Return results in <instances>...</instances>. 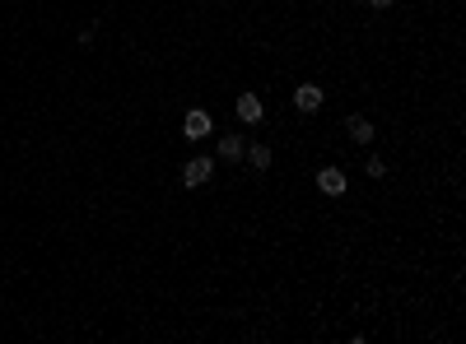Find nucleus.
<instances>
[{
    "label": "nucleus",
    "mask_w": 466,
    "mask_h": 344,
    "mask_svg": "<svg viewBox=\"0 0 466 344\" xmlns=\"http://www.w3.org/2000/svg\"><path fill=\"white\" fill-rule=\"evenodd\" d=\"M387 5H392V0H373V10H387Z\"/></svg>",
    "instance_id": "nucleus-10"
},
{
    "label": "nucleus",
    "mask_w": 466,
    "mask_h": 344,
    "mask_svg": "<svg viewBox=\"0 0 466 344\" xmlns=\"http://www.w3.org/2000/svg\"><path fill=\"white\" fill-rule=\"evenodd\" d=\"M243 135H224V140H220V158H224V163H238V158H243Z\"/></svg>",
    "instance_id": "nucleus-6"
},
{
    "label": "nucleus",
    "mask_w": 466,
    "mask_h": 344,
    "mask_svg": "<svg viewBox=\"0 0 466 344\" xmlns=\"http://www.w3.org/2000/svg\"><path fill=\"white\" fill-rule=\"evenodd\" d=\"M210 177H215V158H205V154L191 158V163L182 167V182H187V186H205Z\"/></svg>",
    "instance_id": "nucleus-1"
},
{
    "label": "nucleus",
    "mask_w": 466,
    "mask_h": 344,
    "mask_svg": "<svg viewBox=\"0 0 466 344\" xmlns=\"http://www.w3.org/2000/svg\"><path fill=\"white\" fill-rule=\"evenodd\" d=\"M294 107H299V112H317V107H322V89H317V84H299V89H294Z\"/></svg>",
    "instance_id": "nucleus-4"
},
{
    "label": "nucleus",
    "mask_w": 466,
    "mask_h": 344,
    "mask_svg": "<svg viewBox=\"0 0 466 344\" xmlns=\"http://www.w3.org/2000/svg\"><path fill=\"white\" fill-rule=\"evenodd\" d=\"M261 98H256V93H243V98H238V121H247V126H256L261 121Z\"/></svg>",
    "instance_id": "nucleus-5"
},
{
    "label": "nucleus",
    "mask_w": 466,
    "mask_h": 344,
    "mask_svg": "<svg viewBox=\"0 0 466 344\" xmlns=\"http://www.w3.org/2000/svg\"><path fill=\"white\" fill-rule=\"evenodd\" d=\"M243 158L256 167V172H266V167H271V149H266V145H252V149H243Z\"/></svg>",
    "instance_id": "nucleus-8"
},
{
    "label": "nucleus",
    "mask_w": 466,
    "mask_h": 344,
    "mask_svg": "<svg viewBox=\"0 0 466 344\" xmlns=\"http://www.w3.org/2000/svg\"><path fill=\"white\" fill-rule=\"evenodd\" d=\"M368 177H387V158H368Z\"/></svg>",
    "instance_id": "nucleus-9"
},
{
    "label": "nucleus",
    "mask_w": 466,
    "mask_h": 344,
    "mask_svg": "<svg viewBox=\"0 0 466 344\" xmlns=\"http://www.w3.org/2000/svg\"><path fill=\"white\" fill-rule=\"evenodd\" d=\"M317 191H322V196H345V172L341 167H322V172H317Z\"/></svg>",
    "instance_id": "nucleus-3"
},
{
    "label": "nucleus",
    "mask_w": 466,
    "mask_h": 344,
    "mask_svg": "<svg viewBox=\"0 0 466 344\" xmlns=\"http://www.w3.org/2000/svg\"><path fill=\"white\" fill-rule=\"evenodd\" d=\"M215 131V121H210V112H200V107H191L187 112V121H182V135L187 140H205V135Z\"/></svg>",
    "instance_id": "nucleus-2"
},
{
    "label": "nucleus",
    "mask_w": 466,
    "mask_h": 344,
    "mask_svg": "<svg viewBox=\"0 0 466 344\" xmlns=\"http://www.w3.org/2000/svg\"><path fill=\"white\" fill-rule=\"evenodd\" d=\"M345 126H350V140H355V145H368V140H373V126H368L364 117H350Z\"/></svg>",
    "instance_id": "nucleus-7"
}]
</instances>
